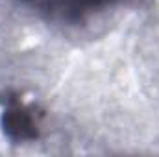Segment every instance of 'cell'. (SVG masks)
Returning <instances> with one entry per match:
<instances>
[{"label":"cell","instance_id":"6da1fadb","mask_svg":"<svg viewBox=\"0 0 159 157\" xmlns=\"http://www.w3.org/2000/svg\"><path fill=\"white\" fill-rule=\"evenodd\" d=\"M24 7L35 11L39 17L59 22V24H78L87 20L91 15L106 9L117 0H17Z\"/></svg>","mask_w":159,"mask_h":157},{"label":"cell","instance_id":"7a4b0ae2","mask_svg":"<svg viewBox=\"0 0 159 157\" xmlns=\"http://www.w3.org/2000/svg\"><path fill=\"white\" fill-rule=\"evenodd\" d=\"M41 118H43V113L37 107L24 104L19 96L13 94L6 100L0 126L4 135L13 144H22V142H32L39 139Z\"/></svg>","mask_w":159,"mask_h":157}]
</instances>
